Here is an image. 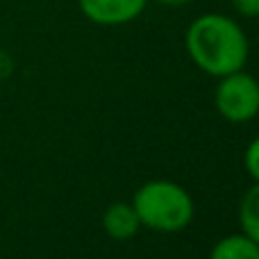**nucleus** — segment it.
<instances>
[{
  "mask_svg": "<svg viewBox=\"0 0 259 259\" xmlns=\"http://www.w3.org/2000/svg\"><path fill=\"white\" fill-rule=\"evenodd\" d=\"M243 166H246V173L255 182H259V137L248 143L246 152H243Z\"/></svg>",
  "mask_w": 259,
  "mask_h": 259,
  "instance_id": "6e6552de",
  "label": "nucleus"
},
{
  "mask_svg": "<svg viewBox=\"0 0 259 259\" xmlns=\"http://www.w3.org/2000/svg\"><path fill=\"white\" fill-rule=\"evenodd\" d=\"M80 12L96 25L114 27L139 18L148 0H77Z\"/></svg>",
  "mask_w": 259,
  "mask_h": 259,
  "instance_id": "20e7f679",
  "label": "nucleus"
},
{
  "mask_svg": "<svg viewBox=\"0 0 259 259\" xmlns=\"http://www.w3.org/2000/svg\"><path fill=\"white\" fill-rule=\"evenodd\" d=\"M155 3H159V5H166V7H182V5L191 3V0H155Z\"/></svg>",
  "mask_w": 259,
  "mask_h": 259,
  "instance_id": "9d476101",
  "label": "nucleus"
},
{
  "mask_svg": "<svg viewBox=\"0 0 259 259\" xmlns=\"http://www.w3.org/2000/svg\"><path fill=\"white\" fill-rule=\"evenodd\" d=\"M234 12L243 18H259V0H230Z\"/></svg>",
  "mask_w": 259,
  "mask_h": 259,
  "instance_id": "1a4fd4ad",
  "label": "nucleus"
},
{
  "mask_svg": "<svg viewBox=\"0 0 259 259\" xmlns=\"http://www.w3.org/2000/svg\"><path fill=\"white\" fill-rule=\"evenodd\" d=\"M191 62L211 77H223L241 71L248 62V36L234 18L225 14H202L184 34Z\"/></svg>",
  "mask_w": 259,
  "mask_h": 259,
  "instance_id": "f257e3e1",
  "label": "nucleus"
},
{
  "mask_svg": "<svg viewBox=\"0 0 259 259\" xmlns=\"http://www.w3.org/2000/svg\"><path fill=\"white\" fill-rule=\"evenodd\" d=\"M132 207L141 228L173 234L189 228L196 214L193 198L182 184L170 180H150L134 191Z\"/></svg>",
  "mask_w": 259,
  "mask_h": 259,
  "instance_id": "f03ea898",
  "label": "nucleus"
},
{
  "mask_svg": "<svg viewBox=\"0 0 259 259\" xmlns=\"http://www.w3.org/2000/svg\"><path fill=\"white\" fill-rule=\"evenodd\" d=\"M103 228L114 241H127L141 230L132 202H112L103 214Z\"/></svg>",
  "mask_w": 259,
  "mask_h": 259,
  "instance_id": "39448f33",
  "label": "nucleus"
},
{
  "mask_svg": "<svg viewBox=\"0 0 259 259\" xmlns=\"http://www.w3.org/2000/svg\"><path fill=\"white\" fill-rule=\"evenodd\" d=\"M209 259H259V243L246 234H228L211 246Z\"/></svg>",
  "mask_w": 259,
  "mask_h": 259,
  "instance_id": "423d86ee",
  "label": "nucleus"
},
{
  "mask_svg": "<svg viewBox=\"0 0 259 259\" xmlns=\"http://www.w3.org/2000/svg\"><path fill=\"white\" fill-rule=\"evenodd\" d=\"M239 225L246 237L259 243V182H255L241 198L239 205Z\"/></svg>",
  "mask_w": 259,
  "mask_h": 259,
  "instance_id": "0eeeda50",
  "label": "nucleus"
},
{
  "mask_svg": "<svg viewBox=\"0 0 259 259\" xmlns=\"http://www.w3.org/2000/svg\"><path fill=\"white\" fill-rule=\"evenodd\" d=\"M214 105L216 112L228 123H234V125L250 123L259 114V80L243 68L219 77Z\"/></svg>",
  "mask_w": 259,
  "mask_h": 259,
  "instance_id": "7ed1b4c3",
  "label": "nucleus"
}]
</instances>
